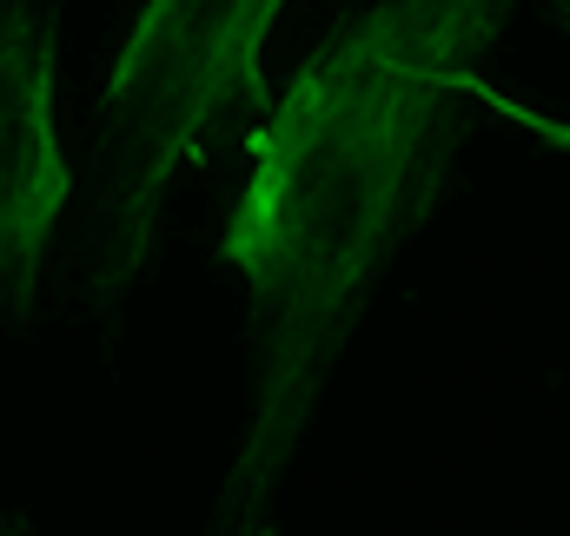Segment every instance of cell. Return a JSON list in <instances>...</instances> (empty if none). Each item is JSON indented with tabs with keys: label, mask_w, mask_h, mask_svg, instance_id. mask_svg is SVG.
Segmentation results:
<instances>
[{
	"label": "cell",
	"mask_w": 570,
	"mask_h": 536,
	"mask_svg": "<svg viewBox=\"0 0 570 536\" xmlns=\"http://www.w3.org/2000/svg\"><path fill=\"white\" fill-rule=\"evenodd\" d=\"M285 0H146L114 53L94 120V285L140 271L173 179L226 113H273L266 40Z\"/></svg>",
	"instance_id": "7a4b0ae2"
},
{
	"label": "cell",
	"mask_w": 570,
	"mask_h": 536,
	"mask_svg": "<svg viewBox=\"0 0 570 536\" xmlns=\"http://www.w3.org/2000/svg\"><path fill=\"white\" fill-rule=\"evenodd\" d=\"M524 0H379L325 33L253 127L219 259L239 271L259 398L226 484L253 517L298 450L379 271L425 226L471 120V73Z\"/></svg>",
	"instance_id": "6da1fadb"
},
{
	"label": "cell",
	"mask_w": 570,
	"mask_h": 536,
	"mask_svg": "<svg viewBox=\"0 0 570 536\" xmlns=\"http://www.w3.org/2000/svg\"><path fill=\"white\" fill-rule=\"evenodd\" d=\"M564 27H570V7H564ZM471 100L484 107V113H504L511 127H524V133H538L544 146H564L570 152V120H551V113H538V107H524V100H511V93H498L484 73H471Z\"/></svg>",
	"instance_id": "277c9868"
},
{
	"label": "cell",
	"mask_w": 570,
	"mask_h": 536,
	"mask_svg": "<svg viewBox=\"0 0 570 536\" xmlns=\"http://www.w3.org/2000/svg\"><path fill=\"white\" fill-rule=\"evenodd\" d=\"M67 199H73V159L60 146L53 7L0 0V311L7 318L33 311Z\"/></svg>",
	"instance_id": "3957f363"
}]
</instances>
